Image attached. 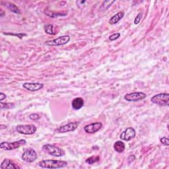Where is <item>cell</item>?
<instances>
[{
  "label": "cell",
  "mask_w": 169,
  "mask_h": 169,
  "mask_svg": "<svg viewBox=\"0 0 169 169\" xmlns=\"http://www.w3.org/2000/svg\"><path fill=\"white\" fill-rule=\"evenodd\" d=\"M67 165V162L58 160H44L39 162V166L42 168H61Z\"/></svg>",
  "instance_id": "1"
},
{
  "label": "cell",
  "mask_w": 169,
  "mask_h": 169,
  "mask_svg": "<svg viewBox=\"0 0 169 169\" xmlns=\"http://www.w3.org/2000/svg\"><path fill=\"white\" fill-rule=\"evenodd\" d=\"M42 149L46 152L48 154L55 157H61L65 155L64 151L54 145L45 144L42 147Z\"/></svg>",
  "instance_id": "2"
},
{
  "label": "cell",
  "mask_w": 169,
  "mask_h": 169,
  "mask_svg": "<svg viewBox=\"0 0 169 169\" xmlns=\"http://www.w3.org/2000/svg\"><path fill=\"white\" fill-rule=\"evenodd\" d=\"M151 103L160 107H168L169 105V94L160 93L153 96L151 98Z\"/></svg>",
  "instance_id": "3"
},
{
  "label": "cell",
  "mask_w": 169,
  "mask_h": 169,
  "mask_svg": "<svg viewBox=\"0 0 169 169\" xmlns=\"http://www.w3.org/2000/svg\"><path fill=\"white\" fill-rule=\"evenodd\" d=\"M26 144V141L25 139H21L14 142H2L0 144V147L2 149L6 151H11L16 149H18L19 147L23 146Z\"/></svg>",
  "instance_id": "4"
},
{
  "label": "cell",
  "mask_w": 169,
  "mask_h": 169,
  "mask_svg": "<svg viewBox=\"0 0 169 169\" xmlns=\"http://www.w3.org/2000/svg\"><path fill=\"white\" fill-rule=\"evenodd\" d=\"M16 130L19 134L23 135H32L34 134L37 130L36 127L34 125H18L16 127Z\"/></svg>",
  "instance_id": "5"
},
{
  "label": "cell",
  "mask_w": 169,
  "mask_h": 169,
  "mask_svg": "<svg viewBox=\"0 0 169 169\" xmlns=\"http://www.w3.org/2000/svg\"><path fill=\"white\" fill-rule=\"evenodd\" d=\"M70 41V36L68 35L62 36L58 38L46 42V44L50 46H59L67 44Z\"/></svg>",
  "instance_id": "6"
},
{
  "label": "cell",
  "mask_w": 169,
  "mask_h": 169,
  "mask_svg": "<svg viewBox=\"0 0 169 169\" xmlns=\"http://www.w3.org/2000/svg\"><path fill=\"white\" fill-rule=\"evenodd\" d=\"M80 124V121H75V122H71L67 124L62 126L59 128H57L55 130V131L57 133L63 134V133H67V132L73 131H75L79 125Z\"/></svg>",
  "instance_id": "7"
},
{
  "label": "cell",
  "mask_w": 169,
  "mask_h": 169,
  "mask_svg": "<svg viewBox=\"0 0 169 169\" xmlns=\"http://www.w3.org/2000/svg\"><path fill=\"white\" fill-rule=\"evenodd\" d=\"M147 95L143 92H135L126 94L124 96V99L129 102H137L144 100L146 98Z\"/></svg>",
  "instance_id": "8"
},
{
  "label": "cell",
  "mask_w": 169,
  "mask_h": 169,
  "mask_svg": "<svg viewBox=\"0 0 169 169\" xmlns=\"http://www.w3.org/2000/svg\"><path fill=\"white\" fill-rule=\"evenodd\" d=\"M37 158V153L33 149L29 148L25 150L22 155V159L26 162H33Z\"/></svg>",
  "instance_id": "9"
},
{
  "label": "cell",
  "mask_w": 169,
  "mask_h": 169,
  "mask_svg": "<svg viewBox=\"0 0 169 169\" xmlns=\"http://www.w3.org/2000/svg\"><path fill=\"white\" fill-rule=\"evenodd\" d=\"M135 130L133 128H128L123 132H121V134L120 135V138L123 141H128L132 139H134L135 137Z\"/></svg>",
  "instance_id": "10"
},
{
  "label": "cell",
  "mask_w": 169,
  "mask_h": 169,
  "mask_svg": "<svg viewBox=\"0 0 169 169\" xmlns=\"http://www.w3.org/2000/svg\"><path fill=\"white\" fill-rule=\"evenodd\" d=\"M103 124L101 122H95L88 124L84 127V130L87 134H94L102 128Z\"/></svg>",
  "instance_id": "11"
},
{
  "label": "cell",
  "mask_w": 169,
  "mask_h": 169,
  "mask_svg": "<svg viewBox=\"0 0 169 169\" xmlns=\"http://www.w3.org/2000/svg\"><path fill=\"white\" fill-rule=\"evenodd\" d=\"M23 88L29 91H36L44 87V84L40 83H25L23 84Z\"/></svg>",
  "instance_id": "12"
},
{
  "label": "cell",
  "mask_w": 169,
  "mask_h": 169,
  "mask_svg": "<svg viewBox=\"0 0 169 169\" xmlns=\"http://www.w3.org/2000/svg\"><path fill=\"white\" fill-rule=\"evenodd\" d=\"M0 167H1V168H2V169H5V168L19 169L21 168L20 167L16 165V164L13 161L8 159V158H5V159H4Z\"/></svg>",
  "instance_id": "13"
},
{
  "label": "cell",
  "mask_w": 169,
  "mask_h": 169,
  "mask_svg": "<svg viewBox=\"0 0 169 169\" xmlns=\"http://www.w3.org/2000/svg\"><path fill=\"white\" fill-rule=\"evenodd\" d=\"M71 105H72V108L74 110H79L83 107L84 100L81 97H77L72 100Z\"/></svg>",
  "instance_id": "14"
},
{
  "label": "cell",
  "mask_w": 169,
  "mask_h": 169,
  "mask_svg": "<svg viewBox=\"0 0 169 169\" xmlns=\"http://www.w3.org/2000/svg\"><path fill=\"white\" fill-rule=\"evenodd\" d=\"M124 12L120 11L118 13H116L114 16H112L109 20V23L110 25H115L118 23L119 21L124 17Z\"/></svg>",
  "instance_id": "15"
},
{
  "label": "cell",
  "mask_w": 169,
  "mask_h": 169,
  "mask_svg": "<svg viewBox=\"0 0 169 169\" xmlns=\"http://www.w3.org/2000/svg\"><path fill=\"white\" fill-rule=\"evenodd\" d=\"M126 145L125 144L121 141H117L114 144V150L119 153H123L125 150Z\"/></svg>",
  "instance_id": "16"
},
{
  "label": "cell",
  "mask_w": 169,
  "mask_h": 169,
  "mask_svg": "<svg viewBox=\"0 0 169 169\" xmlns=\"http://www.w3.org/2000/svg\"><path fill=\"white\" fill-rule=\"evenodd\" d=\"M5 5H6V7L11 12L16 13V14H21L20 9L18 8L17 6H16L15 4H13L12 3H10V2H6L5 3Z\"/></svg>",
  "instance_id": "17"
},
{
  "label": "cell",
  "mask_w": 169,
  "mask_h": 169,
  "mask_svg": "<svg viewBox=\"0 0 169 169\" xmlns=\"http://www.w3.org/2000/svg\"><path fill=\"white\" fill-rule=\"evenodd\" d=\"M55 26L52 24H50V25H47L44 26V31L47 34H49L51 35H55L56 34V32L54 30Z\"/></svg>",
  "instance_id": "18"
},
{
  "label": "cell",
  "mask_w": 169,
  "mask_h": 169,
  "mask_svg": "<svg viewBox=\"0 0 169 169\" xmlns=\"http://www.w3.org/2000/svg\"><path fill=\"white\" fill-rule=\"evenodd\" d=\"M100 161V157L99 156H92L89 157L85 160V162L89 165H93V164L97 162Z\"/></svg>",
  "instance_id": "19"
},
{
  "label": "cell",
  "mask_w": 169,
  "mask_h": 169,
  "mask_svg": "<svg viewBox=\"0 0 169 169\" xmlns=\"http://www.w3.org/2000/svg\"><path fill=\"white\" fill-rule=\"evenodd\" d=\"M114 3H115V1H104V2H103V3L102 4V6H101V7H100V10H102V11L107 10Z\"/></svg>",
  "instance_id": "20"
},
{
  "label": "cell",
  "mask_w": 169,
  "mask_h": 169,
  "mask_svg": "<svg viewBox=\"0 0 169 169\" xmlns=\"http://www.w3.org/2000/svg\"><path fill=\"white\" fill-rule=\"evenodd\" d=\"M15 104L13 103H1V108L2 109H10L14 107Z\"/></svg>",
  "instance_id": "21"
},
{
  "label": "cell",
  "mask_w": 169,
  "mask_h": 169,
  "mask_svg": "<svg viewBox=\"0 0 169 169\" xmlns=\"http://www.w3.org/2000/svg\"><path fill=\"white\" fill-rule=\"evenodd\" d=\"M3 34H5V35H11V36H17L18 38L20 39H22L23 37L26 36V34H25V33H17V34H14V33H3Z\"/></svg>",
  "instance_id": "22"
},
{
  "label": "cell",
  "mask_w": 169,
  "mask_h": 169,
  "mask_svg": "<svg viewBox=\"0 0 169 169\" xmlns=\"http://www.w3.org/2000/svg\"><path fill=\"white\" fill-rule=\"evenodd\" d=\"M143 17V13L141 12H140L138 15H137L136 16V17L135 18V20H134V24L135 25H137V24H139L140 23V21L141 20Z\"/></svg>",
  "instance_id": "23"
},
{
  "label": "cell",
  "mask_w": 169,
  "mask_h": 169,
  "mask_svg": "<svg viewBox=\"0 0 169 169\" xmlns=\"http://www.w3.org/2000/svg\"><path fill=\"white\" fill-rule=\"evenodd\" d=\"M120 36V34L119 33H116L112 35H110L109 36V40L111 41H114V40H116V39H118Z\"/></svg>",
  "instance_id": "24"
},
{
  "label": "cell",
  "mask_w": 169,
  "mask_h": 169,
  "mask_svg": "<svg viewBox=\"0 0 169 169\" xmlns=\"http://www.w3.org/2000/svg\"><path fill=\"white\" fill-rule=\"evenodd\" d=\"M29 118L32 120H38L40 118V116L39 114H33L30 115Z\"/></svg>",
  "instance_id": "25"
},
{
  "label": "cell",
  "mask_w": 169,
  "mask_h": 169,
  "mask_svg": "<svg viewBox=\"0 0 169 169\" xmlns=\"http://www.w3.org/2000/svg\"><path fill=\"white\" fill-rule=\"evenodd\" d=\"M160 141H161V143H162V144H164L165 145H167V146L169 145L168 138V137H161V138L160 139Z\"/></svg>",
  "instance_id": "26"
},
{
  "label": "cell",
  "mask_w": 169,
  "mask_h": 169,
  "mask_svg": "<svg viewBox=\"0 0 169 169\" xmlns=\"http://www.w3.org/2000/svg\"><path fill=\"white\" fill-rule=\"evenodd\" d=\"M46 15H48L49 17H54V14H52V13H45ZM56 17H59V16H63L64 15V14H62V13H57V14H56Z\"/></svg>",
  "instance_id": "27"
},
{
  "label": "cell",
  "mask_w": 169,
  "mask_h": 169,
  "mask_svg": "<svg viewBox=\"0 0 169 169\" xmlns=\"http://www.w3.org/2000/svg\"><path fill=\"white\" fill-rule=\"evenodd\" d=\"M135 157L134 155H131L129 156L128 158V161L129 162V163H131V162H133L134 160H135Z\"/></svg>",
  "instance_id": "28"
},
{
  "label": "cell",
  "mask_w": 169,
  "mask_h": 169,
  "mask_svg": "<svg viewBox=\"0 0 169 169\" xmlns=\"http://www.w3.org/2000/svg\"><path fill=\"white\" fill-rule=\"evenodd\" d=\"M0 96H1V98H0V100H2H2H3L4 99L6 98V97H7V96L5 95V94H4L2 92L1 93V95H0Z\"/></svg>",
  "instance_id": "29"
}]
</instances>
